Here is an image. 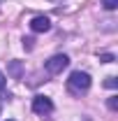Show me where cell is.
I'll use <instances>...</instances> for the list:
<instances>
[{"label":"cell","mask_w":118,"mask_h":121,"mask_svg":"<svg viewBox=\"0 0 118 121\" xmlns=\"http://www.w3.org/2000/svg\"><path fill=\"white\" fill-rule=\"evenodd\" d=\"M9 121H12V119H9Z\"/></svg>","instance_id":"cell-14"},{"label":"cell","mask_w":118,"mask_h":121,"mask_svg":"<svg viewBox=\"0 0 118 121\" xmlns=\"http://www.w3.org/2000/svg\"><path fill=\"white\" fill-rule=\"evenodd\" d=\"M100 60H102V63H114L116 56H114V54H100Z\"/></svg>","instance_id":"cell-7"},{"label":"cell","mask_w":118,"mask_h":121,"mask_svg":"<svg viewBox=\"0 0 118 121\" xmlns=\"http://www.w3.org/2000/svg\"><path fill=\"white\" fill-rule=\"evenodd\" d=\"M32 112L39 114V117L51 114V112H53V103H51V98H46V95H35V98H32Z\"/></svg>","instance_id":"cell-3"},{"label":"cell","mask_w":118,"mask_h":121,"mask_svg":"<svg viewBox=\"0 0 118 121\" xmlns=\"http://www.w3.org/2000/svg\"><path fill=\"white\" fill-rule=\"evenodd\" d=\"M0 89H5V75L0 72Z\"/></svg>","instance_id":"cell-11"},{"label":"cell","mask_w":118,"mask_h":121,"mask_svg":"<svg viewBox=\"0 0 118 121\" xmlns=\"http://www.w3.org/2000/svg\"><path fill=\"white\" fill-rule=\"evenodd\" d=\"M102 7L111 12V9H116V7H118V0H102Z\"/></svg>","instance_id":"cell-6"},{"label":"cell","mask_w":118,"mask_h":121,"mask_svg":"<svg viewBox=\"0 0 118 121\" xmlns=\"http://www.w3.org/2000/svg\"><path fill=\"white\" fill-rule=\"evenodd\" d=\"M106 105H109V109H118V98H116V95H111Z\"/></svg>","instance_id":"cell-9"},{"label":"cell","mask_w":118,"mask_h":121,"mask_svg":"<svg viewBox=\"0 0 118 121\" xmlns=\"http://www.w3.org/2000/svg\"><path fill=\"white\" fill-rule=\"evenodd\" d=\"M104 86H106V89H116V86H118L116 77H106V82H104Z\"/></svg>","instance_id":"cell-8"},{"label":"cell","mask_w":118,"mask_h":121,"mask_svg":"<svg viewBox=\"0 0 118 121\" xmlns=\"http://www.w3.org/2000/svg\"><path fill=\"white\" fill-rule=\"evenodd\" d=\"M67 65H70V58H67L65 54H56V56H51V58L44 63V68H46L49 75H58V72H63Z\"/></svg>","instance_id":"cell-2"},{"label":"cell","mask_w":118,"mask_h":121,"mask_svg":"<svg viewBox=\"0 0 118 121\" xmlns=\"http://www.w3.org/2000/svg\"><path fill=\"white\" fill-rule=\"evenodd\" d=\"M0 107H2V103H0Z\"/></svg>","instance_id":"cell-12"},{"label":"cell","mask_w":118,"mask_h":121,"mask_svg":"<svg viewBox=\"0 0 118 121\" xmlns=\"http://www.w3.org/2000/svg\"><path fill=\"white\" fill-rule=\"evenodd\" d=\"M30 30L32 33H46V30H51V19L49 16H35L30 21Z\"/></svg>","instance_id":"cell-4"},{"label":"cell","mask_w":118,"mask_h":121,"mask_svg":"<svg viewBox=\"0 0 118 121\" xmlns=\"http://www.w3.org/2000/svg\"><path fill=\"white\" fill-rule=\"evenodd\" d=\"M9 75L14 77V79H21V75H23V65H21V60H12V63H9Z\"/></svg>","instance_id":"cell-5"},{"label":"cell","mask_w":118,"mask_h":121,"mask_svg":"<svg viewBox=\"0 0 118 121\" xmlns=\"http://www.w3.org/2000/svg\"><path fill=\"white\" fill-rule=\"evenodd\" d=\"M90 75L88 72H81V70H74L72 75H70V79H67V91L72 93V95H76V98H81L83 93H88L90 91Z\"/></svg>","instance_id":"cell-1"},{"label":"cell","mask_w":118,"mask_h":121,"mask_svg":"<svg viewBox=\"0 0 118 121\" xmlns=\"http://www.w3.org/2000/svg\"><path fill=\"white\" fill-rule=\"evenodd\" d=\"M53 2H56V0H53Z\"/></svg>","instance_id":"cell-13"},{"label":"cell","mask_w":118,"mask_h":121,"mask_svg":"<svg viewBox=\"0 0 118 121\" xmlns=\"http://www.w3.org/2000/svg\"><path fill=\"white\" fill-rule=\"evenodd\" d=\"M32 42H35L32 37H26V40H23V47H26V49H32Z\"/></svg>","instance_id":"cell-10"}]
</instances>
